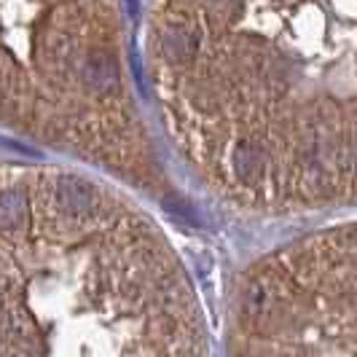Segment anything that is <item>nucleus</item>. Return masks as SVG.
Here are the masks:
<instances>
[{
  "instance_id": "f257e3e1",
  "label": "nucleus",
  "mask_w": 357,
  "mask_h": 357,
  "mask_svg": "<svg viewBox=\"0 0 357 357\" xmlns=\"http://www.w3.org/2000/svg\"><path fill=\"white\" fill-rule=\"evenodd\" d=\"M261 161H264V156H261V151H258L255 145H239V148L234 151V169L242 172V175L258 172Z\"/></svg>"
}]
</instances>
